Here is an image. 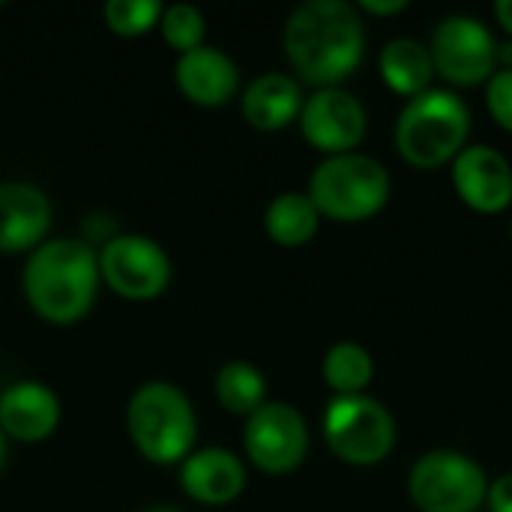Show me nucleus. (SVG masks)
Segmentation results:
<instances>
[{
	"instance_id": "1",
	"label": "nucleus",
	"mask_w": 512,
	"mask_h": 512,
	"mask_svg": "<svg viewBox=\"0 0 512 512\" xmlns=\"http://www.w3.org/2000/svg\"><path fill=\"white\" fill-rule=\"evenodd\" d=\"M282 48L297 81L315 90L342 87L366 60V21L357 3L306 0L288 15Z\"/></svg>"
},
{
	"instance_id": "2",
	"label": "nucleus",
	"mask_w": 512,
	"mask_h": 512,
	"mask_svg": "<svg viewBox=\"0 0 512 512\" xmlns=\"http://www.w3.org/2000/svg\"><path fill=\"white\" fill-rule=\"evenodd\" d=\"M99 255L81 237H54L27 255L21 291L36 318L69 327L90 315L99 294Z\"/></svg>"
},
{
	"instance_id": "3",
	"label": "nucleus",
	"mask_w": 512,
	"mask_h": 512,
	"mask_svg": "<svg viewBox=\"0 0 512 512\" xmlns=\"http://www.w3.org/2000/svg\"><path fill=\"white\" fill-rule=\"evenodd\" d=\"M474 117L459 90L432 87L408 99L393 126V144L405 165L438 171L471 144Z\"/></svg>"
},
{
	"instance_id": "4",
	"label": "nucleus",
	"mask_w": 512,
	"mask_h": 512,
	"mask_svg": "<svg viewBox=\"0 0 512 512\" xmlns=\"http://www.w3.org/2000/svg\"><path fill=\"white\" fill-rule=\"evenodd\" d=\"M126 429L135 450L150 465H183L198 441V414L192 399L171 381L141 384L126 405Z\"/></svg>"
},
{
	"instance_id": "5",
	"label": "nucleus",
	"mask_w": 512,
	"mask_h": 512,
	"mask_svg": "<svg viewBox=\"0 0 512 512\" xmlns=\"http://www.w3.org/2000/svg\"><path fill=\"white\" fill-rule=\"evenodd\" d=\"M306 195L318 207L321 219L339 225H360L375 219L393 195L390 171L369 153L327 156L315 165Z\"/></svg>"
},
{
	"instance_id": "6",
	"label": "nucleus",
	"mask_w": 512,
	"mask_h": 512,
	"mask_svg": "<svg viewBox=\"0 0 512 512\" xmlns=\"http://www.w3.org/2000/svg\"><path fill=\"white\" fill-rule=\"evenodd\" d=\"M321 432L330 453L351 468H375L387 462L399 444L393 411L369 393L333 396L324 408Z\"/></svg>"
},
{
	"instance_id": "7",
	"label": "nucleus",
	"mask_w": 512,
	"mask_h": 512,
	"mask_svg": "<svg viewBox=\"0 0 512 512\" xmlns=\"http://www.w3.org/2000/svg\"><path fill=\"white\" fill-rule=\"evenodd\" d=\"M486 495L483 465L462 450H429L408 471V498L417 512H480Z\"/></svg>"
},
{
	"instance_id": "8",
	"label": "nucleus",
	"mask_w": 512,
	"mask_h": 512,
	"mask_svg": "<svg viewBox=\"0 0 512 512\" xmlns=\"http://www.w3.org/2000/svg\"><path fill=\"white\" fill-rule=\"evenodd\" d=\"M426 45L432 51L435 75L444 78L450 90L486 87V81L498 72V36L477 15H444Z\"/></svg>"
},
{
	"instance_id": "9",
	"label": "nucleus",
	"mask_w": 512,
	"mask_h": 512,
	"mask_svg": "<svg viewBox=\"0 0 512 512\" xmlns=\"http://www.w3.org/2000/svg\"><path fill=\"white\" fill-rule=\"evenodd\" d=\"M96 255L102 285L123 300L147 303L162 297L171 285V255L147 234H114Z\"/></svg>"
},
{
	"instance_id": "10",
	"label": "nucleus",
	"mask_w": 512,
	"mask_h": 512,
	"mask_svg": "<svg viewBox=\"0 0 512 512\" xmlns=\"http://www.w3.org/2000/svg\"><path fill=\"white\" fill-rule=\"evenodd\" d=\"M309 423L288 402H264L243 426L246 459L270 477L294 474L309 456Z\"/></svg>"
},
{
	"instance_id": "11",
	"label": "nucleus",
	"mask_w": 512,
	"mask_h": 512,
	"mask_svg": "<svg viewBox=\"0 0 512 512\" xmlns=\"http://www.w3.org/2000/svg\"><path fill=\"white\" fill-rule=\"evenodd\" d=\"M300 132L306 144L327 156L357 153L369 132L366 105L345 87L312 90L300 111Z\"/></svg>"
},
{
	"instance_id": "12",
	"label": "nucleus",
	"mask_w": 512,
	"mask_h": 512,
	"mask_svg": "<svg viewBox=\"0 0 512 512\" xmlns=\"http://www.w3.org/2000/svg\"><path fill=\"white\" fill-rule=\"evenodd\" d=\"M450 183L456 198L483 216L512 210L510 159L489 144H468L450 165Z\"/></svg>"
},
{
	"instance_id": "13",
	"label": "nucleus",
	"mask_w": 512,
	"mask_h": 512,
	"mask_svg": "<svg viewBox=\"0 0 512 512\" xmlns=\"http://www.w3.org/2000/svg\"><path fill=\"white\" fill-rule=\"evenodd\" d=\"M54 219L51 198L27 180L0 183V252L30 255L48 240Z\"/></svg>"
},
{
	"instance_id": "14",
	"label": "nucleus",
	"mask_w": 512,
	"mask_h": 512,
	"mask_svg": "<svg viewBox=\"0 0 512 512\" xmlns=\"http://www.w3.org/2000/svg\"><path fill=\"white\" fill-rule=\"evenodd\" d=\"M246 462L228 447L192 450L180 465V489L201 507H228L246 492Z\"/></svg>"
},
{
	"instance_id": "15",
	"label": "nucleus",
	"mask_w": 512,
	"mask_h": 512,
	"mask_svg": "<svg viewBox=\"0 0 512 512\" xmlns=\"http://www.w3.org/2000/svg\"><path fill=\"white\" fill-rule=\"evenodd\" d=\"M174 81L189 102L201 108H222L237 96L240 66L231 54L204 42L201 48H192L177 57Z\"/></svg>"
},
{
	"instance_id": "16",
	"label": "nucleus",
	"mask_w": 512,
	"mask_h": 512,
	"mask_svg": "<svg viewBox=\"0 0 512 512\" xmlns=\"http://www.w3.org/2000/svg\"><path fill=\"white\" fill-rule=\"evenodd\" d=\"M60 426V399L42 381H15L0 393V429L9 441L39 444Z\"/></svg>"
},
{
	"instance_id": "17",
	"label": "nucleus",
	"mask_w": 512,
	"mask_h": 512,
	"mask_svg": "<svg viewBox=\"0 0 512 512\" xmlns=\"http://www.w3.org/2000/svg\"><path fill=\"white\" fill-rule=\"evenodd\" d=\"M306 93L303 84L288 72H264L240 93L243 120L258 132H282L300 120Z\"/></svg>"
},
{
	"instance_id": "18",
	"label": "nucleus",
	"mask_w": 512,
	"mask_h": 512,
	"mask_svg": "<svg viewBox=\"0 0 512 512\" xmlns=\"http://www.w3.org/2000/svg\"><path fill=\"white\" fill-rule=\"evenodd\" d=\"M378 72H381V81L387 84V90L402 96L405 102L435 87L432 84L435 81L432 51L426 42H420L414 36H396V39L384 42V48L378 51Z\"/></svg>"
},
{
	"instance_id": "19",
	"label": "nucleus",
	"mask_w": 512,
	"mask_h": 512,
	"mask_svg": "<svg viewBox=\"0 0 512 512\" xmlns=\"http://www.w3.org/2000/svg\"><path fill=\"white\" fill-rule=\"evenodd\" d=\"M321 213L306 192H282L264 210V231L282 249H300L315 240L321 228Z\"/></svg>"
},
{
	"instance_id": "20",
	"label": "nucleus",
	"mask_w": 512,
	"mask_h": 512,
	"mask_svg": "<svg viewBox=\"0 0 512 512\" xmlns=\"http://www.w3.org/2000/svg\"><path fill=\"white\" fill-rule=\"evenodd\" d=\"M321 375L333 396H363L375 378V357L360 342H336L324 354Z\"/></svg>"
},
{
	"instance_id": "21",
	"label": "nucleus",
	"mask_w": 512,
	"mask_h": 512,
	"mask_svg": "<svg viewBox=\"0 0 512 512\" xmlns=\"http://www.w3.org/2000/svg\"><path fill=\"white\" fill-rule=\"evenodd\" d=\"M219 405L234 417H249L267 402V378L249 360H228L213 381Z\"/></svg>"
},
{
	"instance_id": "22",
	"label": "nucleus",
	"mask_w": 512,
	"mask_h": 512,
	"mask_svg": "<svg viewBox=\"0 0 512 512\" xmlns=\"http://www.w3.org/2000/svg\"><path fill=\"white\" fill-rule=\"evenodd\" d=\"M159 33L168 42V48H174L177 54H186V51L204 45L207 21H204L201 9L192 3H168L159 18Z\"/></svg>"
},
{
	"instance_id": "23",
	"label": "nucleus",
	"mask_w": 512,
	"mask_h": 512,
	"mask_svg": "<svg viewBox=\"0 0 512 512\" xmlns=\"http://www.w3.org/2000/svg\"><path fill=\"white\" fill-rule=\"evenodd\" d=\"M165 12V3L159 0H108L102 15L111 33L117 36H144L153 27H159V18Z\"/></svg>"
},
{
	"instance_id": "24",
	"label": "nucleus",
	"mask_w": 512,
	"mask_h": 512,
	"mask_svg": "<svg viewBox=\"0 0 512 512\" xmlns=\"http://www.w3.org/2000/svg\"><path fill=\"white\" fill-rule=\"evenodd\" d=\"M486 108L492 120L512 135V69H498L486 81Z\"/></svg>"
},
{
	"instance_id": "25",
	"label": "nucleus",
	"mask_w": 512,
	"mask_h": 512,
	"mask_svg": "<svg viewBox=\"0 0 512 512\" xmlns=\"http://www.w3.org/2000/svg\"><path fill=\"white\" fill-rule=\"evenodd\" d=\"M486 507H489V512H512V471L489 480Z\"/></svg>"
},
{
	"instance_id": "26",
	"label": "nucleus",
	"mask_w": 512,
	"mask_h": 512,
	"mask_svg": "<svg viewBox=\"0 0 512 512\" xmlns=\"http://www.w3.org/2000/svg\"><path fill=\"white\" fill-rule=\"evenodd\" d=\"M411 3L408 0H360L357 9L360 15H372V18H393L402 15Z\"/></svg>"
},
{
	"instance_id": "27",
	"label": "nucleus",
	"mask_w": 512,
	"mask_h": 512,
	"mask_svg": "<svg viewBox=\"0 0 512 512\" xmlns=\"http://www.w3.org/2000/svg\"><path fill=\"white\" fill-rule=\"evenodd\" d=\"M495 21L501 24L507 39H512V0H498L495 3Z\"/></svg>"
},
{
	"instance_id": "28",
	"label": "nucleus",
	"mask_w": 512,
	"mask_h": 512,
	"mask_svg": "<svg viewBox=\"0 0 512 512\" xmlns=\"http://www.w3.org/2000/svg\"><path fill=\"white\" fill-rule=\"evenodd\" d=\"M498 69H512V39L498 42Z\"/></svg>"
},
{
	"instance_id": "29",
	"label": "nucleus",
	"mask_w": 512,
	"mask_h": 512,
	"mask_svg": "<svg viewBox=\"0 0 512 512\" xmlns=\"http://www.w3.org/2000/svg\"><path fill=\"white\" fill-rule=\"evenodd\" d=\"M6 459H9V438H6L3 429H0V474H3V468H6Z\"/></svg>"
},
{
	"instance_id": "30",
	"label": "nucleus",
	"mask_w": 512,
	"mask_h": 512,
	"mask_svg": "<svg viewBox=\"0 0 512 512\" xmlns=\"http://www.w3.org/2000/svg\"><path fill=\"white\" fill-rule=\"evenodd\" d=\"M141 512H183V510H177V507H168V504H153V507H147V510H141Z\"/></svg>"
},
{
	"instance_id": "31",
	"label": "nucleus",
	"mask_w": 512,
	"mask_h": 512,
	"mask_svg": "<svg viewBox=\"0 0 512 512\" xmlns=\"http://www.w3.org/2000/svg\"><path fill=\"white\" fill-rule=\"evenodd\" d=\"M507 234H510V240H512V216H510V222H507Z\"/></svg>"
}]
</instances>
